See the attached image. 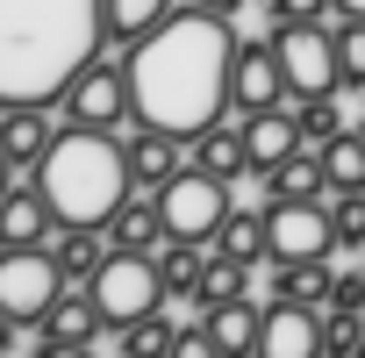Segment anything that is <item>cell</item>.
I'll return each instance as SVG.
<instances>
[{
  "mask_svg": "<svg viewBox=\"0 0 365 358\" xmlns=\"http://www.w3.org/2000/svg\"><path fill=\"white\" fill-rule=\"evenodd\" d=\"M265 244H272V265L329 258V251H336L329 201H265Z\"/></svg>",
  "mask_w": 365,
  "mask_h": 358,
  "instance_id": "cell-9",
  "label": "cell"
},
{
  "mask_svg": "<svg viewBox=\"0 0 365 358\" xmlns=\"http://www.w3.org/2000/svg\"><path fill=\"white\" fill-rule=\"evenodd\" d=\"M187 136H172V129H150V122H136L129 129V172H136V187L143 194H158L165 187V179H179V172H187Z\"/></svg>",
  "mask_w": 365,
  "mask_h": 358,
  "instance_id": "cell-13",
  "label": "cell"
},
{
  "mask_svg": "<svg viewBox=\"0 0 365 358\" xmlns=\"http://www.w3.org/2000/svg\"><path fill=\"white\" fill-rule=\"evenodd\" d=\"M194 322H208V337L222 344V358H258V329H265V308H251V301H230V308H201Z\"/></svg>",
  "mask_w": 365,
  "mask_h": 358,
  "instance_id": "cell-19",
  "label": "cell"
},
{
  "mask_svg": "<svg viewBox=\"0 0 365 358\" xmlns=\"http://www.w3.org/2000/svg\"><path fill=\"white\" fill-rule=\"evenodd\" d=\"M108 244L115 251H158L165 244V208H158V194H129L122 208H115V223H108Z\"/></svg>",
  "mask_w": 365,
  "mask_h": 358,
  "instance_id": "cell-20",
  "label": "cell"
},
{
  "mask_svg": "<svg viewBox=\"0 0 365 358\" xmlns=\"http://www.w3.org/2000/svg\"><path fill=\"white\" fill-rule=\"evenodd\" d=\"M65 287L72 280H65V265H58L51 244H8V251H0V308H8L22 329H36L58 308Z\"/></svg>",
  "mask_w": 365,
  "mask_h": 358,
  "instance_id": "cell-5",
  "label": "cell"
},
{
  "mask_svg": "<svg viewBox=\"0 0 365 358\" xmlns=\"http://www.w3.org/2000/svg\"><path fill=\"white\" fill-rule=\"evenodd\" d=\"M258 358H322V308H308V301H265Z\"/></svg>",
  "mask_w": 365,
  "mask_h": 358,
  "instance_id": "cell-11",
  "label": "cell"
},
{
  "mask_svg": "<svg viewBox=\"0 0 365 358\" xmlns=\"http://www.w3.org/2000/svg\"><path fill=\"white\" fill-rule=\"evenodd\" d=\"M0 194H8V158H0Z\"/></svg>",
  "mask_w": 365,
  "mask_h": 358,
  "instance_id": "cell-38",
  "label": "cell"
},
{
  "mask_svg": "<svg viewBox=\"0 0 365 358\" xmlns=\"http://www.w3.org/2000/svg\"><path fill=\"white\" fill-rule=\"evenodd\" d=\"M115 337H122V358H172L179 322H172V315H136V322L115 329Z\"/></svg>",
  "mask_w": 365,
  "mask_h": 358,
  "instance_id": "cell-28",
  "label": "cell"
},
{
  "mask_svg": "<svg viewBox=\"0 0 365 358\" xmlns=\"http://www.w3.org/2000/svg\"><path fill=\"white\" fill-rule=\"evenodd\" d=\"M43 358H93V344H43Z\"/></svg>",
  "mask_w": 365,
  "mask_h": 358,
  "instance_id": "cell-34",
  "label": "cell"
},
{
  "mask_svg": "<svg viewBox=\"0 0 365 358\" xmlns=\"http://www.w3.org/2000/svg\"><path fill=\"white\" fill-rule=\"evenodd\" d=\"M165 15H172V0H101V36L108 51H136Z\"/></svg>",
  "mask_w": 365,
  "mask_h": 358,
  "instance_id": "cell-18",
  "label": "cell"
},
{
  "mask_svg": "<svg viewBox=\"0 0 365 358\" xmlns=\"http://www.w3.org/2000/svg\"><path fill=\"white\" fill-rule=\"evenodd\" d=\"M51 251H58L65 280H72V287H86V280L108 265V251H115V244H108V230H58V244H51Z\"/></svg>",
  "mask_w": 365,
  "mask_h": 358,
  "instance_id": "cell-25",
  "label": "cell"
},
{
  "mask_svg": "<svg viewBox=\"0 0 365 358\" xmlns=\"http://www.w3.org/2000/svg\"><path fill=\"white\" fill-rule=\"evenodd\" d=\"M272 51H279V65H287L294 101H322V93L344 86L336 29H329V22H272Z\"/></svg>",
  "mask_w": 365,
  "mask_h": 358,
  "instance_id": "cell-6",
  "label": "cell"
},
{
  "mask_svg": "<svg viewBox=\"0 0 365 358\" xmlns=\"http://www.w3.org/2000/svg\"><path fill=\"white\" fill-rule=\"evenodd\" d=\"M287 101H294V86H287V65H279L272 36H265V44H237L230 108H237V115H265V108H287Z\"/></svg>",
  "mask_w": 365,
  "mask_h": 358,
  "instance_id": "cell-10",
  "label": "cell"
},
{
  "mask_svg": "<svg viewBox=\"0 0 365 358\" xmlns=\"http://www.w3.org/2000/svg\"><path fill=\"white\" fill-rule=\"evenodd\" d=\"M336 294V265L329 258H294V265H272V301H308V308H329Z\"/></svg>",
  "mask_w": 365,
  "mask_h": 358,
  "instance_id": "cell-21",
  "label": "cell"
},
{
  "mask_svg": "<svg viewBox=\"0 0 365 358\" xmlns=\"http://www.w3.org/2000/svg\"><path fill=\"white\" fill-rule=\"evenodd\" d=\"M215 251L237 258V265H265L272 244H265V208H230L222 230H215Z\"/></svg>",
  "mask_w": 365,
  "mask_h": 358,
  "instance_id": "cell-23",
  "label": "cell"
},
{
  "mask_svg": "<svg viewBox=\"0 0 365 358\" xmlns=\"http://www.w3.org/2000/svg\"><path fill=\"white\" fill-rule=\"evenodd\" d=\"M194 8H208V15H222V22H237V8H244V0H194Z\"/></svg>",
  "mask_w": 365,
  "mask_h": 358,
  "instance_id": "cell-36",
  "label": "cell"
},
{
  "mask_svg": "<svg viewBox=\"0 0 365 358\" xmlns=\"http://www.w3.org/2000/svg\"><path fill=\"white\" fill-rule=\"evenodd\" d=\"M230 301H251V265L208 251V272H201V294H194V315L201 308H230Z\"/></svg>",
  "mask_w": 365,
  "mask_h": 358,
  "instance_id": "cell-26",
  "label": "cell"
},
{
  "mask_svg": "<svg viewBox=\"0 0 365 358\" xmlns=\"http://www.w3.org/2000/svg\"><path fill=\"white\" fill-rule=\"evenodd\" d=\"M336 0H272V22H329Z\"/></svg>",
  "mask_w": 365,
  "mask_h": 358,
  "instance_id": "cell-33",
  "label": "cell"
},
{
  "mask_svg": "<svg viewBox=\"0 0 365 358\" xmlns=\"http://www.w3.org/2000/svg\"><path fill=\"white\" fill-rule=\"evenodd\" d=\"M108 51L101 0H0V101L51 108Z\"/></svg>",
  "mask_w": 365,
  "mask_h": 358,
  "instance_id": "cell-2",
  "label": "cell"
},
{
  "mask_svg": "<svg viewBox=\"0 0 365 358\" xmlns=\"http://www.w3.org/2000/svg\"><path fill=\"white\" fill-rule=\"evenodd\" d=\"M322 165H329V194H365V136L344 129L322 143Z\"/></svg>",
  "mask_w": 365,
  "mask_h": 358,
  "instance_id": "cell-27",
  "label": "cell"
},
{
  "mask_svg": "<svg viewBox=\"0 0 365 358\" xmlns=\"http://www.w3.org/2000/svg\"><path fill=\"white\" fill-rule=\"evenodd\" d=\"M294 122H301V136H308V150H322L329 136H344V122H336V108H329V93H322V101H294Z\"/></svg>",
  "mask_w": 365,
  "mask_h": 358,
  "instance_id": "cell-30",
  "label": "cell"
},
{
  "mask_svg": "<svg viewBox=\"0 0 365 358\" xmlns=\"http://www.w3.org/2000/svg\"><path fill=\"white\" fill-rule=\"evenodd\" d=\"M36 329H43V344H93V337L108 329V315H101V301H93L86 287H65L58 308H51Z\"/></svg>",
  "mask_w": 365,
  "mask_h": 358,
  "instance_id": "cell-17",
  "label": "cell"
},
{
  "mask_svg": "<svg viewBox=\"0 0 365 358\" xmlns=\"http://www.w3.org/2000/svg\"><path fill=\"white\" fill-rule=\"evenodd\" d=\"M36 358H43V351H36Z\"/></svg>",
  "mask_w": 365,
  "mask_h": 358,
  "instance_id": "cell-41",
  "label": "cell"
},
{
  "mask_svg": "<svg viewBox=\"0 0 365 358\" xmlns=\"http://www.w3.org/2000/svg\"><path fill=\"white\" fill-rule=\"evenodd\" d=\"M358 136H365V122H358Z\"/></svg>",
  "mask_w": 365,
  "mask_h": 358,
  "instance_id": "cell-39",
  "label": "cell"
},
{
  "mask_svg": "<svg viewBox=\"0 0 365 358\" xmlns=\"http://www.w3.org/2000/svg\"><path fill=\"white\" fill-rule=\"evenodd\" d=\"M86 294L101 301L108 329H129L136 315H158V308H165V272H158V251H108V265L86 280Z\"/></svg>",
  "mask_w": 365,
  "mask_h": 358,
  "instance_id": "cell-4",
  "label": "cell"
},
{
  "mask_svg": "<svg viewBox=\"0 0 365 358\" xmlns=\"http://www.w3.org/2000/svg\"><path fill=\"white\" fill-rule=\"evenodd\" d=\"M158 208H165V237H187V244H215L222 215H230V179L187 165L179 179L158 187Z\"/></svg>",
  "mask_w": 365,
  "mask_h": 358,
  "instance_id": "cell-8",
  "label": "cell"
},
{
  "mask_svg": "<svg viewBox=\"0 0 365 358\" xmlns=\"http://www.w3.org/2000/svg\"><path fill=\"white\" fill-rule=\"evenodd\" d=\"M51 230H58V215H51L43 187H36V179H29V187L8 179V194H0V251H8V244H51Z\"/></svg>",
  "mask_w": 365,
  "mask_h": 358,
  "instance_id": "cell-15",
  "label": "cell"
},
{
  "mask_svg": "<svg viewBox=\"0 0 365 358\" xmlns=\"http://www.w3.org/2000/svg\"><path fill=\"white\" fill-rule=\"evenodd\" d=\"M158 272H165V294L172 301H194L201 294V272H208V251L187 244V237H165L158 244Z\"/></svg>",
  "mask_w": 365,
  "mask_h": 358,
  "instance_id": "cell-24",
  "label": "cell"
},
{
  "mask_svg": "<svg viewBox=\"0 0 365 358\" xmlns=\"http://www.w3.org/2000/svg\"><path fill=\"white\" fill-rule=\"evenodd\" d=\"M187 150H194V165H201V172L230 179V187H237V179L251 172V143H244V122H208V129H201Z\"/></svg>",
  "mask_w": 365,
  "mask_h": 358,
  "instance_id": "cell-16",
  "label": "cell"
},
{
  "mask_svg": "<svg viewBox=\"0 0 365 358\" xmlns=\"http://www.w3.org/2000/svg\"><path fill=\"white\" fill-rule=\"evenodd\" d=\"M230 72H237V36L208 8H172L136 51H129V86H136V122L201 136L208 122L230 115Z\"/></svg>",
  "mask_w": 365,
  "mask_h": 358,
  "instance_id": "cell-1",
  "label": "cell"
},
{
  "mask_svg": "<svg viewBox=\"0 0 365 358\" xmlns=\"http://www.w3.org/2000/svg\"><path fill=\"white\" fill-rule=\"evenodd\" d=\"M58 230H108L115 208L136 194V172H129V143H115V129H79L65 122L58 143L43 150V165L29 172Z\"/></svg>",
  "mask_w": 365,
  "mask_h": 358,
  "instance_id": "cell-3",
  "label": "cell"
},
{
  "mask_svg": "<svg viewBox=\"0 0 365 358\" xmlns=\"http://www.w3.org/2000/svg\"><path fill=\"white\" fill-rule=\"evenodd\" d=\"M0 108H8V101H0Z\"/></svg>",
  "mask_w": 365,
  "mask_h": 358,
  "instance_id": "cell-40",
  "label": "cell"
},
{
  "mask_svg": "<svg viewBox=\"0 0 365 358\" xmlns=\"http://www.w3.org/2000/svg\"><path fill=\"white\" fill-rule=\"evenodd\" d=\"M329 223H336V251L365 258V194H329Z\"/></svg>",
  "mask_w": 365,
  "mask_h": 358,
  "instance_id": "cell-29",
  "label": "cell"
},
{
  "mask_svg": "<svg viewBox=\"0 0 365 358\" xmlns=\"http://www.w3.org/2000/svg\"><path fill=\"white\" fill-rule=\"evenodd\" d=\"M336 15L344 22H365V0H336Z\"/></svg>",
  "mask_w": 365,
  "mask_h": 358,
  "instance_id": "cell-37",
  "label": "cell"
},
{
  "mask_svg": "<svg viewBox=\"0 0 365 358\" xmlns=\"http://www.w3.org/2000/svg\"><path fill=\"white\" fill-rule=\"evenodd\" d=\"M244 143H251V172H258V179H265V172H279L294 150H308V136H301L294 108H265V115H244Z\"/></svg>",
  "mask_w": 365,
  "mask_h": 358,
  "instance_id": "cell-14",
  "label": "cell"
},
{
  "mask_svg": "<svg viewBox=\"0 0 365 358\" xmlns=\"http://www.w3.org/2000/svg\"><path fill=\"white\" fill-rule=\"evenodd\" d=\"M172 358H222V344L208 337V322H194V329H179V337H172Z\"/></svg>",
  "mask_w": 365,
  "mask_h": 358,
  "instance_id": "cell-32",
  "label": "cell"
},
{
  "mask_svg": "<svg viewBox=\"0 0 365 358\" xmlns=\"http://www.w3.org/2000/svg\"><path fill=\"white\" fill-rule=\"evenodd\" d=\"M265 194H272V201H329V165H322V150H294L279 172H265Z\"/></svg>",
  "mask_w": 365,
  "mask_h": 358,
  "instance_id": "cell-22",
  "label": "cell"
},
{
  "mask_svg": "<svg viewBox=\"0 0 365 358\" xmlns=\"http://www.w3.org/2000/svg\"><path fill=\"white\" fill-rule=\"evenodd\" d=\"M15 329H22V322H15L8 308H0V358H8V351H15Z\"/></svg>",
  "mask_w": 365,
  "mask_h": 358,
  "instance_id": "cell-35",
  "label": "cell"
},
{
  "mask_svg": "<svg viewBox=\"0 0 365 358\" xmlns=\"http://www.w3.org/2000/svg\"><path fill=\"white\" fill-rule=\"evenodd\" d=\"M65 122H79V129H122V122H136V86H129V58L122 51H101L65 86Z\"/></svg>",
  "mask_w": 365,
  "mask_h": 358,
  "instance_id": "cell-7",
  "label": "cell"
},
{
  "mask_svg": "<svg viewBox=\"0 0 365 358\" xmlns=\"http://www.w3.org/2000/svg\"><path fill=\"white\" fill-rule=\"evenodd\" d=\"M336 65H344V86H365V22L336 29Z\"/></svg>",
  "mask_w": 365,
  "mask_h": 358,
  "instance_id": "cell-31",
  "label": "cell"
},
{
  "mask_svg": "<svg viewBox=\"0 0 365 358\" xmlns=\"http://www.w3.org/2000/svg\"><path fill=\"white\" fill-rule=\"evenodd\" d=\"M65 122H51V108L22 101V108H0V158H8V172H36L43 150L58 143Z\"/></svg>",
  "mask_w": 365,
  "mask_h": 358,
  "instance_id": "cell-12",
  "label": "cell"
}]
</instances>
